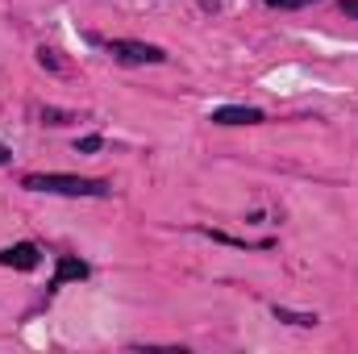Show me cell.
<instances>
[{
  "mask_svg": "<svg viewBox=\"0 0 358 354\" xmlns=\"http://www.w3.org/2000/svg\"><path fill=\"white\" fill-rule=\"evenodd\" d=\"M25 187L29 192H55V196H108L113 187L104 179H84V176H25Z\"/></svg>",
  "mask_w": 358,
  "mask_h": 354,
  "instance_id": "6da1fadb",
  "label": "cell"
},
{
  "mask_svg": "<svg viewBox=\"0 0 358 354\" xmlns=\"http://www.w3.org/2000/svg\"><path fill=\"white\" fill-rule=\"evenodd\" d=\"M108 55H113L117 63H163V59H167L163 46L134 42V38H117V42H108Z\"/></svg>",
  "mask_w": 358,
  "mask_h": 354,
  "instance_id": "7a4b0ae2",
  "label": "cell"
},
{
  "mask_svg": "<svg viewBox=\"0 0 358 354\" xmlns=\"http://www.w3.org/2000/svg\"><path fill=\"white\" fill-rule=\"evenodd\" d=\"M38 263H42V255H38V246H34V242H17V246H4V250H0V267L34 271Z\"/></svg>",
  "mask_w": 358,
  "mask_h": 354,
  "instance_id": "3957f363",
  "label": "cell"
},
{
  "mask_svg": "<svg viewBox=\"0 0 358 354\" xmlns=\"http://www.w3.org/2000/svg\"><path fill=\"white\" fill-rule=\"evenodd\" d=\"M213 121L217 125H255V121H263V113L242 108V104H225V108H213Z\"/></svg>",
  "mask_w": 358,
  "mask_h": 354,
  "instance_id": "277c9868",
  "label": "cell"
},
{
  "mask_svg": "<svg viewBox=\"0 0 358 354\" xmlns=\"http://www.w3.org/2000/svg\"><path fill=\"white\" fill-rule=\"evenodd\" d=\"M84 275H88V263H80V259H71V255H59V271H55L50 288H63L67 279H84Z\"/></svg>",
  "mask_w": 358,
  "mask_h": 354,
  "instance_id": "5b68a950",
  "label": "cell"
},
{
  "mask_svg": "<svg viewBox=\"0 0 358 354\" xmlns=\"http://www.w3.org/2000/svg\"><path fill=\"white\" fill-rule=\"evenodd\" d=\"M275 321H292V325H317V313H292L275 304Z\"/></svg>",
  "mask_w": 358,
  "mask_h": 354,
  "instance_id": "8992f818",
  "label": "cell"
},
{
  "mask_svg": "<svg viewBox=\"0 0 358 354\" xmlns=\"http://www.w3.org/2000/svg\"><path fill=\"white\" fill-rule=\"evenodd\" d=\"M100 146H104V138H96V134H92V138H80V142H76V150H80V155H92V150H100Z\"/></svg>",
  "mask_w": 358,
  "mask_h": 354,
  "instance_id": "52a82bcc",
  "label": "cell"
},
{
  "mask_svg": "<svg viewBox=\"0 0 358 354\" xmlns=\"http://www.w3.org/2000/svg\"><path fill=\"white\" fill-rule=\"evenodd\" d=\"M271 8H304V4H313V0H267Z\"/></svg>",
  "mask_w": 358,
  "mask_h": 354,
  "instance_id": "ba28073f",
  "label": "cell"
},
{
  "mask_svg": "<svg viewBox=\"0 0 358 354\" xmlns=\"http://www.w3.org/2000/svg\"><path fill=\"white\" fill-rule=\"evenodd\" d=\"M42 117H46V125H63L67 121V113H59V108H46Z\"/></svg>",
  "mask_w": 358,
  "mask_h": 354,
  "instance_id": "9c48e42d",
  "label": "cell"
},
{
  "mask_svg": "<svg viewBox=\"0 0 358 354\" xmlns=\"http://www.w3.org/2000/svg\"><path fill=\"white\" fill-rule=\"evenodd\" d=\"M38 59H42V67H59V59H55V50H38Z\"/></svg>",
  "mask_w": 358,
  "mask_h": 354,
  "instance_id": "30bf717a",
  "label": "cell"
},
{
  "mask_svg": "<svg viewBox=\"0 0 358 354\" xmlns=\"http://www.w3.org/2000/svg\"><path fill=\"white\" fill-rule=\"evenodd\" d=\"M342 13H350V17H358V0H342Z\"/></svg>",
  "mask_w": 358,
  "mask_h": 354,
  "instance_id": "8fae6325",
  "label": "cell"
},
{
  "mask_svg": "<svg viewBox=\"0 0 358 354\" xmlns=\"http://www.w3.org/2000/svg\"><path fill=\"white\" fill-rule=\"evenodd\" d=\"M8 159H13V150H8V146L0 142V163H8Z\"/></svg>",
  "mask_w": 358,
  "mask_h": 354,
  "instance_id": "7c38bea8",
  "label": "cell"
}]
</instances>
